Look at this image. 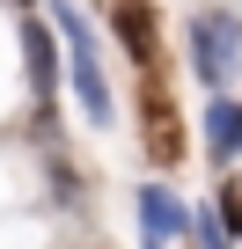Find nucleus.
Listing matches in <instances>:
<instances>
[{
    "instance_id": "f03ea898",
    "label": "nucleus",
    "mask_w": 242,
    "mask_h": 249,
    "mask_svg": "<svg viewBox=\"0 0 242 249\" xmlns=\"http://www.w3.org/2000/svg\"><path fill=\"white\" fill-rule=\"evenodd\" d=\"M184 44H191V73L205 88H227L242 73V15L235 8H198L191 30H184Z\"/></svg>"
},
{
    "instance_id": "20e7f679",
    "label": "nucleus",
    "mask_w": 242,
    "mask_h": 249,
    "mask_svg": "<svg viewBox=\"0 0 242 249\" xmlns=\"http://www.w3.org/2000/svg\"><path fill=\"white\" fill-rule=\"evenodd\" d=\"M140 140H147V161L154 169H176L184 161V132H176V103H169V88L147 73V88H140Z\"/></svg>"
},
{
    "instance_id": "39448f33",
    "label": "nucleus",
    "mask_w": 242,
    "mask_h": 249,
    "mask_svg": "<svg viewBox=\"0 0 242 249\" xmlns=\"http://www.w3.org/2000/svg\"><path fill=\"white\" fill-rule=\"evenodd\" d=\"M117 44L132 52V66L140 73H154L162 66V22H154V0H117Z\"/></svg>"
},
{
    "instance_id": "0eeeda50",
    "label": "nucleus",
    "mask_w": 242,
    "mask_h": 249,
    "mask_svg": "<svg viewBox=\"0 0 242 249\" xmlns=\"http://www.w3.org/2000/svg\"><path fill=\"white\" fill-rule=\"evenodd\" d=\"M140 234L147 242H176L184 234V205L169 183H140Z\"/></svg>"
},
{
    "instance_id": "9d476101",
    "label": "nucleus",
    "mask_w": 242,
    "mask_h": 249,
    "mask_svg": "<svg viewBox=\"0 0 242 249\" xmlns=\"http://www.w3.org/2000/svg\"><path fill=\"white\" fill-rule=\"evenodd\" d=\"M52 198H59V205H81V176H74L66 161H52Z\"/></svg>"
},
{
    "instance_id": "9b49d317",
    "label": "nucleus",
    "mask_w": 242,
    "mask_h": 249,
    "mask_svg": "<svg viewBox=\"0 0 242 249\" xmlns=\"http://www.w3.org/2000/svg\"><path fill=\"white\" fill-rule=\"evenodd\" d=\"M15 8H30V0H15Z\"/></svg>"
},
{
    "instance_id": "6e6552de",
    "label": "nucleus",
    "mask_w": 242,
    "mask_h": 249,
    "mask_svg": "<svg viewBox=\"0 0 242 249\" xmlns=\"http://www.w3.org/2000/svg\"><path fill=\"white\" fill-rule=\"evenodd\" d=\"M176 242H191V249H235V234L213 220V213H184V234Z\"/></svg>"
},
{
    "instance_id": "423d86ee",
    "label": "nucleus",
    "mask_w": 242,
    "mask_h": 249,
    "mask_svg": "<svg viewBox=\"0 0 242 249\" xmlns=\"http://www.w3.org/2000/svg\"><path fill=\"white\" fill-rule=\"evenodd\" d=\"M205 154H213V169H227V161L242 154V95H220V88H213V110H205Z\"/></svg>"
},
{
    "instance_id": "f257e3e1",
    "label": "nucleus",
    "mask_w": 242,
    "mask_h": 249,
    "mask_svg": "<svg viewBox=\"0 0 242 249\" xmlns=\"http://www.w3.org/2000/svg\"><path fill=\"white\" fill-rule=\"evenodd\" d=\"M52 22H59V66H66V81H74L88 124H110L117 103H110V81H103V66H95V37H88L81 8H74V0H52Z\"/></svg>"
},
{
    "instance_id": "1a4fd4ad",
    "label": "nucleus",
    "mask_w": 242,
    "mask_h": 249,
    "mask_svg": "<svg viewBox=\"0 0 242 249\" xmlns=\"http://www.w3.org/2000/svg\"><path fill=\"white\" fill-rule=\"evenodd\" d=\"M213 198H220V227L242 234V183H213Z\"/></svg>"
},
{
    "instance_id": "7ed1b4c3",
    "label": "nucleus",
    "mask_w": 242,
    "mask_h": 249,
    "mask_svg": "<svg viewBox=\"0 0 242 249\" xmlns=\"http://www.w3.org/2000/svg\"><path fill=\"white\" fill-rule=\"evenodd\" d=\"M22 59H30V88H37V124L52 132V103H59V81H66V66H59V30H44L37 15H22Z\"/></svg>"
}]
</instances>
